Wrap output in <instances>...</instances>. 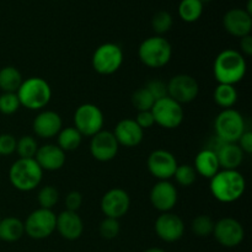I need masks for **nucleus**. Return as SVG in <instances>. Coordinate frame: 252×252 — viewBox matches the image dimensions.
<instances>
[{"instance_id": "f257e3e1", "label": "nucleus", "mask_w": 252, "mask_h": 252, "mask_svg": "<svg viewBox=\"0 0 252 252\" xmlns=\"http://www.w3.org/2000/svg\"><path fill=\"white\" fill-rule=\"evenodd\" d=\"M209 189L220 203H234L244 196L246 180L239 170H219L209 180Z\"/></svg>"}, {"instance_id": "f03ea898", "label": "nucleus", "mask_w": 252, "mask_h": 252, "mask_svg": "<svg viewBox=\"0 0 252 252\" xmlns=\"http://www.w3.org/2000/svg\"><path fill=\"white\" fill-rule=\"evenodd\" d=\"M246 71L245 57L236 49H223L213 62V75L218 84L235 86L245 78Z\"/></svg>"}, {"instance_id": "7ed1b4c3", "label": "nucleus", "mask_w": 252, "mask_h": 252, "mask_svg": "<svg viewBox=\"0 0 252 252\" xmlns=\"http://www.w3.org/2000/svg\"><path fill=\"white\" fill-rule=\"evenodd\" d=\"M20 105L30 111H42L52 98V88L46 79L30 76L22 81L16 91Z\"/></svg>"}, {"instance_id": "20e7f679", "label": "nucleus", "mask_w": 252, "mask_h": 252, "mask_svg": "<svg viewBox=\"0 0 252 252\" xmlns=\"http://www.w3.org/2000/svg\"><path fill=\"white\" fill-rule=\"evenodd\" d=\"M43 170L34 159H17L9 170V181L20 192H31L39 186L43 179Z\"/></svg>"}, {"instance_id": "39448f33", "label": "nucleus", "mask_w": 252, "mask_h": 252, "mask_svg": "<svg viewBox=\"0 0 252 252\" xmlns=\"http://www.w3.org/2000/svg\"><path fill=\"white\" fill-rule=\"evenodd\" d=\"M138 58L148 68H164L172 58V46L164 36L154 34L139 44Z\"/></svg>"}, {"instance_id": "423d86ee", "label": "nucleus", "mask_w": 252, "mask_h": 252, "mask_svg": "<svg viewBox=\"0 0 252 252\" xmlns=\"http://www.w3.org/2000/svg\"><path fill=\"white\" fill-rule=\"evenodd\" d=\"M245 130V118L234 108L221 110L214 120L216 137L221 143H238Z\"/></svg>"}, {"instance_id": "0eeeda50", "label": "nucleus", "mask_w": 252, "mask_h": 252, "mask_svg": "<svg viewBox=\"0 0 252 252\" xmlns=\"http://www.w3.org/2000/svg\"><path fill=\"white\" fill-rule=\"evenodd\" d=\"M125 61L122 47L113 42H106L95 49L91 58L94 70L100 75H112L120 70Z\"/></svg>"}, {"instance_id": "6e6552de", "label": "nucleus", "mask_w": 252, "mask_h": 252, "mask_svg": "<svg viewBox=\"0 0 252 252\" xmlns=\"http://www.w3.org/2000/svg\"><path fill=\"white\" fill-rule=\"evenodd\" d=\"M74 127L83 137H94L105 126V115L95 103H83L74 112Z\"/></svg>"}, {"instance_id": "1a4fd4ad", "label": "nucleus", "mask_w": 252, "mask_h": 252, "mask_svg": "<svg viewBox=\"0 0 252 252\" xmlns=\"http://www.w3.org/2000/svg\"><path fill=\"white\" fill-rule=\"evenodd\" d=\"M57 214L52 209L37 208L24 221L25 234L33 240H43L56 231Z\"/></svg>"}, {"instance_id": "9d476101", "label": "nucleus", "mask_w": 252, "mask_h": 252, "mask_svg": "<svg viewBox=\"0 0 252 252\" xmlns=\"http://www.w3.org/2000/svg\"><path fill=\"white\" fill-rule=\"evenodd\" d=\"M155 125L164 129H176L185 120V112L182 105L172 100L169 96L157 100L152 108Z\"/></svg>"}, {"instance_id": "9b49d317", "label": "nucleus", "mask_w": 252, "mask_h": 252, "mask_svg": "<svg viewBox=\"0 0 252 252\" xmlns=\"http://www.w3.org/2000/svg\"><path fill=\"white\" fill-rule=\"evenodd\" d=\"M167 96L180 105L189 103L198 96L199 85L196 79L189 74H177L166 83Z\"/></svg>"}, {"instance_id": "f8f14e48", "label": "nucleus", "mask_w": 252, "mask_h": 252, "mask_svg": "<svg viewBox=\"0 0 252 252\" xmlns=\"http://www.w3.org/2000/svg\"><path fill=\"white\" fill-rule=\"evenodd\" d=\"M212 235L224 248H236L245 239V229L235 218L225 217L216 221Z\"/></svg>"}, {"instance_id": "ddd939ff", "label": "nucleus", "mask_w": 252, "mask_h": 252, "mask_svg": "<svg viewBox=\"0 0 252 252\" xmlns=\"http://www.w3.org/2000/svg\"><path fill=\"white\" fill-rule=\"evenodd\" d=\"M176 158L171 152L165 149H155L149 154L147 166L152 176L158 181H170L177 169Z\"/></svg>"}, {"instance_id": "4468645a", "label": "nucleus", "mask_w": 252, "mask_h": 252, "mask_svg": "<svg viewBox=\"0 0 252 252\" xmlns=\"http://www.w3.org/2000/svg\"><path fill=\"white\" fill-rule=\"evenodd\" d=\"M100 208L105 217L120 220L128 213L130 208L129 194L120 187L108 189L101 198Z\"/></svg>"}, {"instance_id": "2eb2a0df", "label": "nucleus", "mask_w": 252, "mask_h": 252, "mask_svg": "<svg viewBox=\"0 0 252 252\" xmlns=\"http://www.w3.org/2000/svg\"><path fill=\"white\" fill-rule=\"evenodd\" d=\"M89 149L94 159L100 162H108L117 157L120 144L112 132L102 129L91 137Z\"/></svg>"}, {"instance_id": "dca6fc26", "label": "nucleus", "mask_w": 252, "mask_h": 252, "mask_svg": "<svg viewBox=\"0 0 252 252\" xmlns=\"http://www.w3.org/2000/svg\"><path fill=\"white\" fill-rule=\"evenodd\" d=\"M185 229H186V226H185L181 217L172 213V212L160 214L154 224L155 234L160 240L165 241V243L179 241L184 236Z\"/></svg>"}, {"instance_id": "f3484780", "label": "nucleus", "mask_w": 252, "mask_h": 252, "mask_svg": "<svg viewBox=\"0 0 252 252\" xmlns=\"http://www.w3.org/2000/svg\"><path fill=\"white\" fill-rule=\"evenodd\" d=\"M152 206L160 213L171 212L179 201V192L171 181H158L150 189Z\"/></svg>"}, {"instance_id": "a211bd4d", "label": "nucleus", "mask_w": 252, "mask_h": 252, "mask_svg": "<svg viewBox=\"0 0 252 252\" xmlns=\"http://www.w3.org/2000/svg\"><path fill=\"white\" fill-rule=\"evenodd\" d=\"M62 128H63V120L61 115L53 110L39 111L32 122L33 133L42 139L56 138Z\"/></svg>"}, {"instance_id": "6ab92c4d", "label": "nucleus", "mask_w": 252, "mask_h": 252, "mask_svg": "<svg viewBox=\"0 0 252 252\" xmlns=\"http://www.w3.org/2000/svg\"><path fill=\"white\" fill-rule=\"evenodd\" d=\"M223 26L229 34L241 38L251 34L252 15L245 9L234 7L228 10L223 16Z\"/></svg>"}, {"instance_id": "aec40b11", "label": "nucleus", "mask_w": 252, "mask_h": 252, "mask_svg": "<svg viewBox=\"0 0 252 252\" xmlns=\"http://www.w3.org/2000/svg\"><path fill=\"white\" fill-rule=\"evenodd\" d=\"M113 135L117 139L120 147H138L144 139V130L137 125L133 118H123L116 125Z\"/></svg>"}, {"instance_id": "412c9836", "label": "nucleus", "mask_w": 252, "mask_h": 252, "mask_svg": "<svg viewBox=\"0 0 252 252\" xmlns=\"http://www.w3.org/2000/svg\"><path fill=\"white\" fill-rule=\"evenodd\" d=\"M56 230L65 240H78L84 233V221L78 212L65 209L57 216Z\"/></svg>"}, {"instance_id": "4be33fe9", "label": "nucleus", "mask_w": 252, "mask_h": 252, "mask_svg": "<svg viewBox=\"0 0 252 252\" xmlns=\"http://www.w3.org/2000/svg\"><path fill=\"white\" fill-rule=\"evenodd\" d=\"M34 160L43 171H58L65 165V152L57 144H44L38 147Z\"/></svg>"}, {"instance_id": "5701e85b", "label": "nucleus", "mask_w": 252, "mask_h": 252, "mask_svg": "<svg viewBox=\"0 0 252 252\" xmlns=\"http://www.w3.org/2000/svg\"><path fill=\"white\" fill-rule=\"evenodd\" d=\"M213 150L218 157L219 165L224 170H238L243 164L245 157L244 152L236 143H221L218 140V148Z\"/></svg>"}, {"instance_id": "b1692460", "label": "nucleus", "mask_w": 252, "mask_h": 252, "mask_svg": "<svg viewBox=\"0 0 252 252\" xmlns=\"http://www.w3.org/2000/svg\"><path fill=\"white\" fill-rule=\"evenodd\" d=\"M193 167L197 175L208 180H211L220 170L218 157L211 148H204L196 155Z\"/></svg>"}, {"instance_id": "393cba45", "label": "nucleus", "mask_w": 252, "mask_h": 252, "mask_svg": "<svg viewBox=\"0 0 252 252\" xmlns=\"http://www.w3.org/2000/svg\"><path fill=\"white\" fill-rule=\"evenodd\" d=\"M25 235L24 221L16 217L0 219V240L5 243H16Z\"/></svg>"}, {"instance_id": "a878e982", "label": "nucleus", "mask_w": 252, "mask_h": 252, "mask_svg": "<svg viewBox=\"0 0 252 252\" xmlns=\"http://www.w3.org/2000/svg\"><path fill=\"white\" fill-rule=\"evenodd\" d=\"M204 2L202 0H181L177 7L179 17L184 22L193 24L203 15Z\"/></svg>"}, {"instance_id": "bb28decb", "label": "nucleus", "mask_w": 252, "mask_h": 252, "mask_svg": "<svg viewBox=\"0 0 252 252\" xmlns=\"http://www.w3.org/2000/svg\"><path fill=\"white\" fill-rule=\"evenodd\" d=\"M24 78L16 66L6 65L0 69V90L2 93H16Z\"/></svg>"}, {"instance_id": "cd10ccee", "label": "nucleus", "mask_w": 252, "mask_h": 252, "mask_svg": "<svg viewBox=\"0 0 252 252\" xmlns=\"http://www.w3.org/2000/svg\"><path fill=\"white\" fill-rule=\"evenodd\" d=\"M239 94L234 85H226V84H218L213 91V100L217 106L221 110L233 108L238 102Z\"/></svg>"}, {"instance_id": "c85d7f7f", "label": "nucleus", "mask_w": 252, "mask_h": 252, "mask_svg": "<svg viewBox=\"0 0 252 252\" xmlns=\"http://www.w3.org/2000/svg\"><path fill=\"white\" fill-rule=\"evenodd\" d=\"M83 135L75 127H63L57 135V145L63 152H74L83 143Z\"/></svg>"}, {"instance_id": "c756f323", "label": "nucleus", "mask_w": 252, "mask_h": 252, "mask_svg": "<svg viewBox=\"0 0 252 252\" xmlns=\"http://www.w3.org/2000/svg\"><path fill=\"white\" fill-rule=\"evenodd\" d=\"M38 150V143L32 135H22L16 143V152L20 159H34Z\"/></svg>"}, {"instance_id": "7c9ffc66", "label": "nucleus", "mask_w": 252, "mask_h": 252, "mask_svg": "<svg viewBox=\"0 0 252 252\" xmlns=\"http://www.w3.org/2000/svg\"><path fill=\"white\" fill-rule=\"evenodd\" d=\"M172 25H174V19L171 14L165 10L158 11L152 19V29L157 36H164L165 33H167L171 30Z\"/></svg>"}, {"instance_id": "2f4dec72", "label": "nucleus", "mask_w": 252, "mask_h": 252, "mask_svg": "<svg viewBox=\"0 0 252 252\" xmlns=\"http://www.w3.org/2000/svg\"><path fill=\"white\" fill-rule=\"evenodd\" d=\"M59 201V192L56 187L51 185H46L42 187L37 193V202L39 204V208L52 209L53 211L54 206Z\"/></svg>"}, {"instance_id": "473e14b6", "label": "nucleus", "mask_w": 252, "mask_h": 252, "mask_svg": "<svg viewBox=\"0 0 252 252\" xmlns=\"http://www.w3.org/2000/svg\"><path fill=\"white\" fill-rule=\"evenodd\" d=\"M214 224H216V221L211 217L202 214V216H197L192 220L191 229L194 235L198 236V238H208L213 234Z\"/></svg>"}, {"instance_id": "72a5a7b5", "label": "nucleus", "mask_w": 252, "mask_h": 252, "mask_svg": "<svg viewBox=\"0 0 252 252\" xmlns=\"http://www.w3.org/2000/svg\"><path fill=\"white\" fill-rule=\"evenodd\" d=\"M172 179H175L176 184L181 187H189L196 182L197 172L194 167L189 164L177 165V169Z\"/></svg>"}, {"instance_id": "f704fd0d", "label": "nucleus", "mask_w": 252, "mask_h": 252, "mask_svg": "<svg viewBox=\"0 0 252 252\" xmlns=\"http://www.w3.org/2000/svg\"><path fill=\"white\" fill-rule=\"evenodd\" d=\"M130 100H132V105L134 106V108L138 112H142V111H150L155 102L154 97L150 95V93L144 88V86L137 89V90L133 93Z\"/></svg>"}, {"instance_id": "c9c22d12", "label": "nucleus", "mask_w": 252, "mask_h": 252, "mask_svg": "<svg viewBox=\"0 0 252 252\" xmlns=\"http://www.w3.org/2000/svg\"><path fill=\"white\" fill-rule=\"evenodd\" d=\"M120 231L121 224L118 219L105 217L100 223V226H98V233H100L101 238L106 239V240H112V239L117 238L120 235Z\"/></svg>"}, {"instance_id": "e433bc0d", "label": "nucleus", "mask_w": 252, "mask_h": 252, "mask_svg": "<svg viewBox=\"0 0 252 252\" xmlns=\"http://www.w3.org/2000/svg\"><path fill=\"white\" fill-rule=\"evenodd\" d=\"M21 107L16 93H2L0 95V112L2 115H14Z\"/></svg>"}, {"instance_id": "4c0bfd02", "label": "nucleus", "mask_w": 252, "mask_h": 252, "mask_svg": "<svg viewBox=\"0 0 252 252\" xmlns=\"http://www.w3.org/2000/svg\"><path fill=\"white\" fill-rule=\"evenodd\" d=\"M150 95L154 97V100H160V98L167 96V85L165 81L159 80V79H153V80L148 81L147 85L144 86Z\"/></svg>"}, {"instance_id": "58836bf2", "label": "nucleus", "mask_w": 252, "mask_h": 252, "mask_svg": "<svg viewBox=\"0 0 252 252\" xmlns=\"http://www.w3.org/2000/svg\"><path fill=\"white\" fill-rule=\"evenodd\" d=\"M17 139L10 133H1L0 134V155L9 157L16 152Z\"/></svg>"}, {"instance_id": "ea45409f", "label": "nucleus", "mask_w": 252, "mask_h": 252, "mask_svg": "<svg viewBox=\"0 0 252 252\" xmlns=\"http://www.w3.org/2000/svg\"><path fill=\"white\" fill-rule=\"evenodd\" d=\"M65 209L71 212H78L83 204V194L79 191H70L65 196Z\"/></svg>"}, {"instance_id": "a19ab883", "label": "nucleus", "mask_w": 252, "mask_h": 252, "mask_svg": "<svg viewBox=\"0 0 252 252\" xmlns=\"http://www.w3.org/2000/svg\"><path fill=\"white\" fill-rule=\"evenodd\" d=\"M135 122L137 125L142 128L143 130L145 129H149L152 128L153 126L155 125V121H154V116H153L152 110L150 111H142V112H138L137 117H135Z\"/></svg>"}, {"instance_id": "79ce46f5", "label": "nucleus", "mask_w": 252, "mask_h": 252, "mask_svg": "<svg viewBox=\"0 0 252 252\" xmlns=\"http://www.w3.org/2000/svg\"><path fill=\"white\" fill-rule=\"evenodd\" d=\"M236 144L240 147V149L243 150L244 154L250 155L252 153V132L251 130L246 129L245 132L243 133V135L240 137V139L238 140Z\"/></svg>"}, {"instance_id": "37998d69", "label": "nucleus", "mask_w": 252, "mask_h": 252, "mask_svg": "<svg viewBox=\"0 0 252 252\" xmlns=\"http://www.w3.org/2000/svg\"><path fill=\"white\" fill-rule=\"evenodd\" d=\"M239 46H240V51L239 52H240L244 57L252 56V36L251 34L241 37Z\"/></svg>"}, {"instance_id": "c03bdc74", "label": "nucleus", "mask_w": 252, "mask_h": 252, "mask_svg": "<svg viewBox=\"0 0 252 252\" xmlns=\"http://www.w3.org/2000/svg\"><path fill=\"white\" fill-rule=\"evenodd\" d=\"M144 252H166V251L162 250V249H160V248H150V249H148V250H145Z\"/></svg>"}, {"instance_id": "a18cd8bd", "label": "nucleus", "mask_w": 252, "mask_h": 252, "mask_svg": "<svg viewBox=\"0 0 252 252\" xmlns=\"http://www.w3.org/2000/svg\"><path fill=\"white\" fill-rule=\"evenodd\" d=\"M203 2H208V1H216V0H202Z\"/></svg>"}, {"instance_id": "49530a36", "label": "nucleus", "mask_w": 252, "mask_h": 252, "mask_svg": "<svg viewBox=\"0 0 252 252\" xmlns=\"http://www.w3.org/2000/svg\"><path fill=\"white\" fill-rule=\"evenodd\" d=\"M0 219H1V218H0Z\"/></svg>"}]
</instances>
